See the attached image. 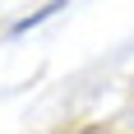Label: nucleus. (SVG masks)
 Masks as SVG:
<instances>
[]
</instances>
